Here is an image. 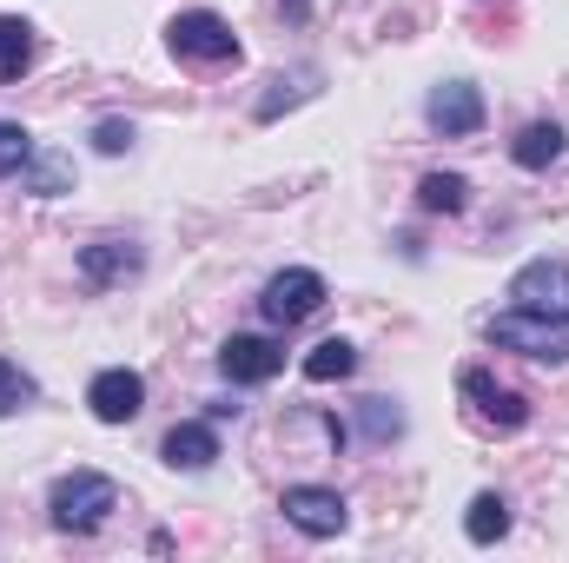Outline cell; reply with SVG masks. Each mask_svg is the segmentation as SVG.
<instances>
[{
  "instance_id": "obj_1",
  "label": "cell",
  "mask_w": 569,
  "mask_h": 563,
  "mask_svg": "<svg viewBox=\"0 0 569 563\" xmlns=\"http://www.w3.org/2000/svg\"><path fill=\"white\" fill-rule=\"evenodd\" d=\"M107 511H120V484L100 477V471H73L47 491L53 531H93V524H107Z\"/></svg>"
},
{
  "instance_id": "obj_2",
  "label": "cell",
  "mask_w": 569,
  "mask_h": 563,
  "mask_svg": "<svg viewBox=\"0 0 569 563\" xmlns=\"http://www.w3.org/2000/svg\"><path fill=\"white\" fill-rule=\"evenodd\" d=\"M490 345L523 352V358H543V365H563L569 358V318H543V312L510 305V312L490 318Z\"/></svg>"
},
{
  "instance_id": "obj_3",
  "label": "cell",
  "mask_w": 569,
  "mask_h": 563,
  "mask_svg": "<svg viewBox=\"0 0 569 563\" xmlns=\"http://www.w3.org/2000/svg\"><path fill=\"white\" fill-rule=\"evenodd\" d=\"M166 47H172L179 60H199V67H226V60H239V33H232L219 13H206V7L179 13V20L166 27Z\"/></svg>"
},
{
  "instance_id": "obj_4",
  "label": "cell",
  "mask_w": 569,
  "mask_h": 563,
  "mask_svg": "<svg viewBox=\"0 0 569 563\" xmlns=\"http://www.w3.org/2000/svg\"><path fill=\"white\" fill-rule=\"evenodd\" d=\"M457 385H463L470 418H477V424H490V431H523V424H530V398H523V392H510V385H497L490 372H463Z\"/></svg>"
},
{
  "instance_id": "obj_5",
  "label": "cell",
  "mask_w": 569,
  "mask_h": 563,
  "mask_svg": "<svg viewBox=\"0 0 569 563\" xmlns=\"http://www.w3.org/2000/svg\"><path fill=\"white\" fill-rule=\"evenodd\" d=\"M510 305L543 312V318H569V266L563 259H530V266L510 279Z\"/></svg>"
},
{
  "instance_id": "obj_6",
  "label": "cell",
  "mask_w": 569,
  "mask_h": 563,
  "mask_svg": "<svg viewBox=\"0 0 569 563\" xmlns=\"http://www.w3.org/2000/svg\"><path fill=\"white\" fill-rule=\"evenodd\" d=\"M279 511H284V524H298L305 537H338V531L351 524L345 497H338V491H325V484H291Z\"/></svg>"
},
{
  "instance_id": "obj_7",
  "label": "cell",
  "mask_w": 569,
  "mask_h": 563,
  "mask_svg": "<svg viewBox=\"0 0 569 563\" xmlns=\"http://www.w3.org/2000/svg\"><path fill=\"white\" fill-rule=\"evenodd\" d=\"M259 305H266V318H272V325H305V318L325 305V279H318V273H305V266H291V273H279V279L266 285V298H259Z\"/></svg>"
},
{
  "instance_id": "obj_8",
  "label": "cell",
  "mask_w": 569,
  "mask_h": 563,
  "mask_svg": "<svg viewBox=\"0 0 569 563\" xmlns=\"http://www.w3.org/2000/svg\"><path fill=\"white\" fill-rule=\"evenodd\" d=\"M425 120L443 134V140H470V134L483 127V93H477L470 80H450V87H437V93H430Z\"/></svg>"
},
{
  "instance_id": "obj_9",
  "label": "cell",
  "mask_w": 569,
  "mask_h": 563,
  "mask_svg": "<svg viewBox=\"0 0 569 563\" xmlns=\"http://www.w3.org/2000/svg\"><path fill=\"white\" fill-rule=\"evenodd\" d=\"M219 372H226L232 385H266V378H279V372H284V352L272 345V338L239 332V338H226V345H219Z\"/></svg>"
},
{
  "instance_id": "obj_10",
  "label": "cell",
  "mask_w": 569,
  "mask_h": 563,
  "mask_svg": "<svg viewBox=\"0 0 569 563\" xmlns=\"http://www.w3.org/2000/svg\"><path fill=\"white\" fill-rule=\"evenodd\" d=\"M87 405H93V418L100 424H127V418H140V405H146V378L140 372H100L93 385H87Z\"/></svg>"
},
{
  "instance_id": "obj_11",
  "label": "cell",
  "mask_w": 569,
  "mask_h": 563,
  "mask_svg": "<svg viewBox=\"0 0 569 563\" xmlns=\"http://www.w3.org/2000/svg\"><path fill=\"white\" fill-rule=\"evenodd\" d=\"M159 457H166L172 471H206V464L219 457V431H212V424H172L166 444H159Z\"/></svg>"
},
{
  "instance_id": "obj_12",
  "label": "cell",
  "mask_w": 569,
  "mask_h": 563,
  "mask_svg": "<svg viewBox=\"0 0 569 563\" xmlns=\"http://www.w3.org/2000/svg\"><path fill=\"white\" fill-rule=\"evenodd\" d=\"M80 273H87V285L133 279V273H140V246H127V239H100V246L80 253Z\"/></svg>"
},
{
  "instance_id": "obj_13",
  "label": "cell",
  "mask_w": 569,
  "mask_h": 563,
  "mask_svg": "<svg viewBox=\"0 0 569 563\" xmlns=\"http://www.w3.org/2000/svg\"><path fill=\"white\" fill-rule=\"evenodd\" d=\"M27 67H33V27L13 20V13H0V87H13Z\"/></svg>"
},
{
  "instance_id": "obj_14",
  "label": "cell",
  "mask_w": 569,
  "mask_h": 563,
  "mask_svg": "<svg viewBox=\"0 0 569 563\" xmlns=\"http://www.w3.org/2000/svg\"><path fill=\"white\" fill-rule=\"evenodd\" d=\"M510 152H517V166L543 172V166H550V159L563 152V127H557V120H530V127L517 134V146H510Z\"/></svg>"
},
{
  "instance_id": "obj_15",
  "label": "cell",
  "mask_w": 569,
  "mask_h": 563,
  "mask_svg": "<svg viewBox=\"0 0 569 563\" xmlns=\"http://www.w3.org/2000/svg\"><path fill=\"white\" fill-rule=\"evenodd\" d=\"M358 372V352L345 345V338H325V345H311V358H305V378L311 385H331V378H351Z\"/></svg>"
},
{
  "instance_id": "obj_16",
  "label": "cell",
  "mask_w": 569,
  "mask_h": 563,
  "mask_svg": "<svg viewBox=\"0 0 569 563\" xmlns=\"http://www.w3.org/2000/svg\"><path fill=\"white\" fill-rule=\"evenodd\" d=\"M463 531H470V544H497V537L510 531V504H503L497 491L470 497V517H463Z\"/></svg>"
},
{
  "instance_id": "obj_17",
  "label": "cell",
  "mask_w": 569,
  "mask_h": 563,
  "mask_svg": "<svg viewBox=\"0 0 569 563\" xmlns=\"http://www.w3.org/2000/svg\"><path fill=\"white\" fill-rule=\"evenodd\" d=\"M418 199H425V213H463V199H470V186H463L457 172H425V186H418Z\"/></svg>"
},
{
  "instance_id": "obj_18",
  "label": "cell",
  "mask_w": 569,
  "mask_h": 563,
  "mask_svg": "<svg viewBox=\"0 0 569 563\" xmlns=\"http://www.w3.org/2000/svg\"><path fill=\"white\" fill-rule=\"evenodd\" d=\"M27 166H33V134L13 127V120H0V179L7 172H27Z\"/></svg>"
},
{
  "instance_id": "obj_19",
  "label": "cell",
  "mask_w": 569,
  "mask_h": 563,
  "mask_svg": "<svg viewBox=\"0 0 569 563\" xmlns=\"http://www.w3.org/2000/svg\"><path fill=\"white\" fill-rule=\"evenodd\" d=\"M33 405V378L13 365V358H0V418H13V412H27Z\"/></svg>"
},
{
  "instance_id": "obj_20",
  "label": "cell",
  "mask_w": 569,
  "mask_h": 563,
  "mask_svg": "<svg viewBox=\"0 0 569 563\" xmlns=\"http://www.w3.org/2000/svg\"><path fill=\"white\" fill-rule=\"evenodd\" d=\"M365 431H371V437H398V431H405V418H398L385 398H371V405H365Z\"/></svg>"
},
{
  "instance_id": "obj_21",
  "label": "cell",
  "mask_w": 569,
  "mask_h": 563,
  "mask_svg": "<svg viewBox=\"0 0 569 563\" xmlns=\"http://www.w3.org/2000/svg\"><path fill=\"white\" fill-rule=\"evenodd\" d=\"M93 146H100V152H127V146H133V127H127V120H100V127H93Z\"/></svg>"
},
{
  "instance_id": "obj_22",
  "label": "cell",
  "mask_w": 569,
  "mask_h": 563,
  "mask_svg": "<svg viewBox=\"0 0 569 563\" xmlns=\"http://www.w3.org/2000/svg\"><path fill=\"white\" fill-rule=\"evenodd\" d=\"M311 87H284V80H272V93L259 100V120H279V107H291V100H305Z\"/></svg>"
},
{
  "instance_id": "obj_23",
  "label": "cell",
  "mask_w": 569,
  "mask_h": 563,
  "mask_svg": "<svg viewBox=\"0 0 569 563\" xmlns=\"http://www.w3.org/2000/svg\"><path fill=\"white\" fill-rule=\"evenodd\" d=\"M33 186H40V192H60V186H67V159H40V166H33Z\"/></svg>"
}]
</instances>
